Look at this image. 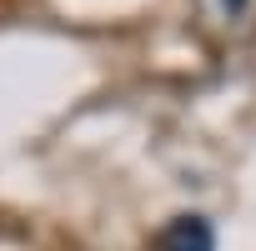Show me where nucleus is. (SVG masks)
I'll return each mask as SVG.
<instances>
[{
  "instance_id": "1",
  "label": "nucleus",
  "mask_w": 256,
  "mask_h": 251,
  "mask_svg": "<svg viewBox=\"0 0 256 251\" xmlns=\"http://www.w3.org/2000/svg\"><path fill=\"white\" fill-rule=\"evenodd\" d=\"M156 251H216V231L206 216H176L156 236Z\"/></svg>"
}]
</instances>
